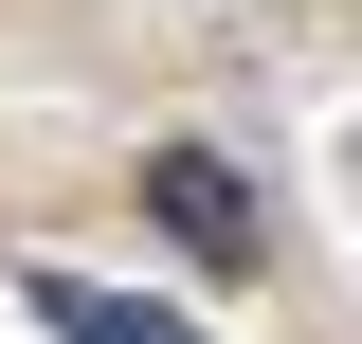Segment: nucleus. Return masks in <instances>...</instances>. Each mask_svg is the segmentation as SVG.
<instances>
[{
  "instance_id": "nucleus-1",
  "label": "nucleus",
  "mask_w": 362,
  "mask_h": 344,
  "mask_svg": "<svg viewBox=\"0 0 362 344\" xmlns=\"http://www.w3.org/2000/svg\"><path fill=\"white\" fill-rule=\"evenodd\" d=\"M145 217H163L199 272H235V254H254V181H235L218 145H145Z\"/></svg>"
},
{
  "instance_id": "nucleus-2",
  "label": "nucleus",
  "mask_w": 362,
  "mask_h": 344,
  "mask_svg": "<svg viewBox=\"0 0 362 344\" xmlns=\"http://www.w3.org/2000/svg\"><path fill=\"white\" fill-rule=\"evenodd\" d=\"M18 308H37L54 344H199V326H163V308H127V290H90V272H18Z\"/></svg>"
}]
</instances>
